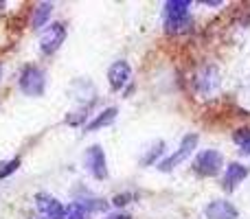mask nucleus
<instances>
[{"instance_id":"nucleus-22","label":"nucleus","mask_w":250,"mask_h":219,"mask_svg":"<svg viewBox=\"0 0 250 219\" xmlns=\"http://www.w3.org/2000/svg\"><path fill=\"white\" fill-rule=\"evenodd\" d=\"M29 219H44V217H42V215H31Z\"/></svg>"},{"instance_id":"nucleus-4","label":"nucleus","mask_w":250,"mask_h":219,"mask_svg":"<svg viewBox=\"0 0 250 219\" xmlns=\"http://www.w3.org/2000/svg\"><path fill=\"white\" fill-rule=\"evenodd\" d=\"M195 147H198V136H195V134H187V136L182 138V142H180V147H178V151H173L169 158L160 160V162H158V169H160V171H171V169H176L178 164L182 162V160L189 158V156L193 154Z\"/></svg>"},{"instance_id":"nucleus-9","label":"nucleus","mask_w":250,"mask_h":219,"mask_svg":"<svg viewBox=\"0 0 250 219\" xmlns=\"http://www.w3.org/2000/svg\"><path fill=\"white\" fill-rule=\"evenodd\" d=\"M204 215L208 219H237L239 213L229 199H213V202L204 208Z\"/></svg>"},{"instance_id":"nucleus-7","label":"nucleus","mask_w":250,"mask_h":219,"mask_svg":"<svg viewBox=\"0 0 250 219\" xmlns=\"http://www.w3.org/2000/svg\"><path fill=\"white\" fill-rule=\"evenodd\" d=\"M83 164H86L88 173L97 180H105L108 178V164H105V154L99 145H92L83 154Z\"/></svg>"},{"instance_id":"nucleus-13","label":"nucleus","mask_w":250,"mask_h":219,"mask_svg":"<svg viewBox=\"0 0 250 219\" xmlns=\"http://www.w3.org/2000/svg\"><path fill=\"white\" fill-rule=\"evenodd\" d=\"M75 204H79L86 213H104V211H108V202H105V199L92 198V195H88V193L83 195V198L75 199Z\"/></svg>"},{"instance_id":"nucleus-14","label":"nucleus","mask_w":250,"mask_h":219,"mask_svg":"<svg viewBox=\"0 0 250 219\" xmlns=\"http://www.w3.org/2000/svg\"><path fill=\"white\" fill-rule=\"evenodd\" d=\"M51 11H53V4L51 2H42L35 7L33 11V18H31V24H33V29H42L44 24H46V20L51 18Z\"/></svg>"},{"instance_id":"nucleus-11","label":"nucleus","mask_w":250,"mask_h":219,"mask_svg":"<svg viewBox=\"0 0 250 219\" xmlns=\"http://www.w3.org/2000/svg\"><path fill=\"white\" fill-rule=\"evenodd\" d=\"M248 167L242 162H230L226 167V173H224V189L226 191H235L237 184H242L244 180L248 178Z\"/></svg>"},{"instance_id":"nucleus-20","label":"nucleus","mask_w":250,"mask_h":219,"mask_svg":"<svg viewBox=\"0 0 250 219\" xmlns=\"http://www.w3.org/2000/svg\"><path fill=\"white\" fill-rule=\"evenodd\" d=\"M105 219H132V217L125 215V213H117V215H110V217H105Z\"/></svg>"},{"instance_id":"nucleus-1","label":"nucleus","mask_w":250,"mask_h":219,"mask_svg":"<svg viewBox=\"0 0 250 219\" xmlns=\"http://www.w3.org/2000/svg\"><path fill=\"white\" fill-rule=\"evenodd\" d=\"M189 4V0H169V2H165V29L169 33L185 31Z\"/></svg>"},{"instance_id":"nucleus-18","label":"nucleus","mask_w":250,"mask_h":219,"mask_svg":"<svg viewBox=\"0 0 250 219\" xmlns=\"http://www.w3.org/2000/svg\"><path fill=\"white\" fill-rule=\"evenodd\" d=\"M248 138H250V129H246V127H244V129H237V132H235V134H233V140H235V142H237V145H239V147H242V145H244V142H246V140H248Z\"/></svg>"},{"instance_id":"nucleus-17","label":"nucleus","mask_w":250,"mask_h":219,"mask_svg":"<svg viewBox=\"0 0 250 219\" xmlns=\"http://www.w3.org/2000/svg\"><path fill=\"white\" fill-rule=\"evenodd\" d=\"M163 147H165V142H160V140H158V142H156V145H154V149H151L149 154H147L145 158L141 160V162H143V164H151V162H154L156 158H158L160 154H163Z\"/></svg>"},{"instance_id":"nucleus-8","label":"nucleus","mask_w":250,"mask_h":219,"mask_svg":"<svg viewBox=\"0 0 250 219\" xmlns=\"http://www.w3.org/2000/svg\"><path fill=\"white\" fill-rule=\"evenodd\" d=\"M129 77H132V68H129L127 61H114L108 70V81L112 90H123L127 86Z\"/></svg>"},{"instance_id":"nucleus-19","label":"nucleus","mask_w":250,"mask_h":219,"mask_svg":"<svg viewBox=\"0 0 250 219\" xmlns=\"http://www.w3.org/2000/svg\"><path fill=\"white\" fill-rule=\"evenodd\" d=\"M132 199V193H125V195H117L114 198V206H125V204Z\"/></svg>"},{"instance_id":"nucleus-23","label":"nucleus","mask_w":250,"mask_h":219,"mask_svg":"<svg viewBox=\"0 0 250 219\" xmlns=\"http://www.w3.org/2000/svg\"><path fill=\"white\" fill-rule=\"evenodd\" d=\"M0 79H2V66H0Z\"/></svg>"},{"instance_id":"nucleus-10","label":"nucleus","mask_w":250,"mask_h":219,"mask_svg":"<svg viewBox=\"0 0 250 219\" xmlns=\"http://www.w3.org/2000/svg\"><path fill=\"white\" fill-rule=\"evenodd\" d=\"M35 204H38V211L44 219H62L64 206H62V202H57L55 198H51V195H46V193H38Z\"/></svg>"},{"instance_id":"nucleus-2","label":"nucleus","mask_w":250,"mask_h":219,"mask_svg":"<svg viewBox=\"0 0 250 219\" xmlns=\"http://www.w3.org/2000/svg\"><path fill=\"white\" fill-rule=\"evenodd\" d=\"M220 70L215 68V66H204V68H200V73L195 75L193 79V86H195V92H198L202 99H211V97L217 95V90H220Z\"/></svg>"},{"instance_id":"nucleus-16","label":"nucleus","mask_w":250,"mask_h":219,"mask_svg":"<svg viewBox=\"0 0 250 219\" xmlns=\"http://www.w3.org/2000/svg\"><path fill=\"white\" fill-rule=\"evenodd\" d=\"M18 167H20V158H11V160H4V162H0V180L9 178Z\"/></svg>"},{"instance_id":"nucleus-6","label":"nucleus","mask_w":250,"mask_h":219,"mask_svg":"<svg viewBox=\"0 0 250 219\" xmlns=\"http://www.w3.org/2000/svg\"><path fill=\"white\" fill-rule=\"evenodd\" d=\"M64 40H66V26L62 22H53V24H48L44 29L42 38H40V51L44 55H53L64 44Z\"/></svg>"},{"instance_id":"nucleus-5","label":"nucleus","mask_w":250,"mask_h":219,"mask_svg":"<svg viewBox=\"0 0 250 219\" xmlns=\"http://www.w3.org/2000/svg\"><path fill=\"white\" fill-rule=\"evenodd\" d=\"M222 162H224V158H222L220 151L215 149H204L198 154V158L193 160V171L198 173V176H217L220 173V167Z\"/></svg>"},{"instance_id":"nucleus-12","label":"nucleus","mask_w":250,"mask_h":219,"mask_svg":"<svg viewBox=\"0 0 250 219\" xmlns=\"http://www.w3.org/2000/svg\"><path fill=\"white\" fill-rule=\"evenodd\" d=\"M117 114H119L117 108H105L101 114H97L90 123H86V127L83 129H86V132H97V129H101V127H108L110 123H114Z\"/></svg>"},{"instance_id":"nucleus-15","label":"nucleus","mask_w":250,"mask_h":219,"mask_svg":"<svg viewBox=\"0 0 250 219\" xmlns=\"http://www.w3.org/2000/svg\"><path fill=\"white\" fill-rule=\"evenodd\" d=\"M88 213L83 211L79 204H68L64 206V213H62V219H86Z\"/></svg>"},{"instance_id":"nucleus-3","label":"nucleus","mask_w":250,"mask_h":219,"mask_svg":"<svg viewBox=\"0 0 250 219\" xmlns=\"http://www.w3.org/2000/svg\"><path fill=\"white\" fill-rule=\"evenodd\" d=\"M46 88V75L38 66H24L20 73V90L26 97H40Z\"/></svg>"},{"instance_id":"nucleus-21","label":"nucleus","mask_w":250,"mask_h":219,"mask_svg":"<svg viewBox=\"0 0 250 219\" xmlns=\"http://www.w3.org/2000/svg\"><path fill=\"white\" fill-rule=\"evenodd\" d=\"M242 154L250 156V138H248V140H246V142H244V145H242Z\"/></svg>"}]
</instances>
